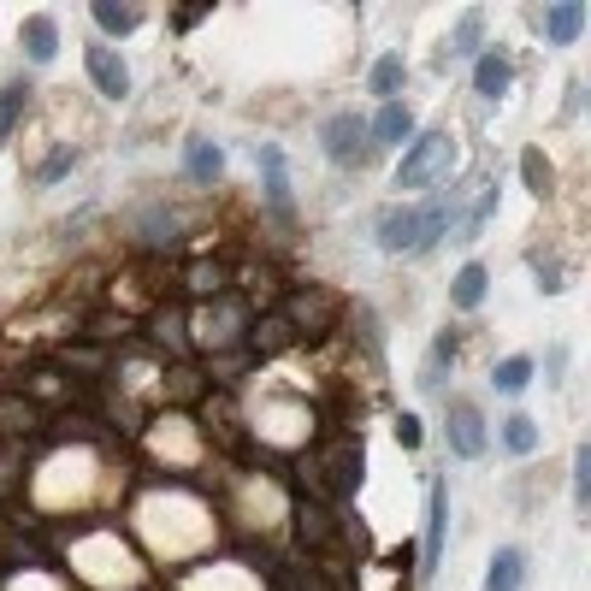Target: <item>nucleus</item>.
Wrapping results in <instances>:
<instances>
[{
  "label": "nucleus",
  "mask_w": 591,
  "mask_h": 591,
  "mask_svg": "<svg viewBox=\"0 0 591 591\" xmlns=\"http://www.w3.org/2000/svg\"><path fill=\"white\" fill-rule=\"evenodd\" d=\"M184 172H190V178H201V184H213V178L225 172V154H219V142L190 136V142H184Z\"/></svg>",
  "instance_id": "obj_16"
},
{
  "label": "nucleus",
  "mask_w": 591,
  "mask_h": 591,
  "mask_svg": "<svg viewBox=\"0 0 591 591\" xmlns=\"http://www.w3.org/2000/svg\"><path fill=\"white\" fill-rule=\"evenodd\" d=\"M485 591H526V550L521 544H503L485 562Z\"/></svg>",
  "instance_id": "obj_12"
},
{
  "label": "nucleus",
  "mask_w": 591,
  "mask_h": 591,
  "mask_svg": "<svg viewBox=\"0 0 591 591\" xmlns=\"http://www.w3.org/2000/svg\"><path fill=\"white\" fill-rule=\"evenodd\" d=\"M83 71H89V83H95L107 101H125V95H131V66H125V54H119V48L89 42V48H83Z\"/></svg>",
  "instance_id": "obj_5"
},
{
  "label": "nucleus",
  "mask_w": 591,
  "mask_h": 591,
  "mask_svg": "<svg viewBox=\"0 0 591 591\" xmlns=\"http://www.w3.org/2000/svg\"><path fill=\"white\" fill-rule=\"evenodd\" d=\"M532 272H538V290H544V296L562 290V261H556V255H532Z\"/></svg>",
  "instance_id": "obj_25"
},
{
  "label": "nucleus",
  "mask_w": 591,
  "mask_h": 591,
  "mask_svg": "<svg viewBox=\"0 0 591 591\" xmlns=\"http://www.w3.org/2000/svg\"><path fill=\"white\" fill-rule=\"evenodd\" d=\"M461 219V196L456 190H444V196H432L426 207H414V201H396L379 213V249L385 255H432L444 237H450V225Z\"/></svg>",
  "instance_id": "obj_1"
},
{
  "label": "nucleus",
  "mask_w": 591,
  "mask_h": 591,
  "mask_svg": "<svg viewBox=\"0 0 591 591\" xmlns=\"http://www.w3.org/2000/svg\"><path fill=\"white\" fill-rule=\"evenodd\" d=\"M444 444H450L456 461H479L491 450V432H485V414H479L473 396H450V408H444Z\"/></svg>",
  "instance_id": "obj_4"
},
{
  "label": "nucleus",
  "mask_w": 591,
  "mask_h": 591,
  "mask_svg": "<svg viewBox=\"0 0 591 591\" xmlns=\"http://www.w3.org/2000/svg\"><path fill=\"white\" fill-rule=\"evenodd\" d=\"M396 444H402V450H420V420H414V414L396 420Z\"/></svg>",
  "instance_id": "obj_27"
},
{
  "label": "nucleus",
  "mask_w": 591,
  "mask_h": 591,
  "mask_svg": "<svg viewBox=\"0 0 591 591\" xmlns=\"http://www.w3.org/2000/svg\"><path fill=\"white\" fill-rule=\"evenodd\" d=\"M450 367H456V337L438 331V337H432V355L420 361V379H414V385H420V391H444V373H450Z\"/></svg>",
  "instance_id": "obj_15"
},
{
  "label": "nucleus",
  "mask_w": 591,
  "mask_h": 591,
  "mask_svg": "<svg viewBox=\"0 0 591 591\" xmlns=\"http://www.w3.org/2000/svg\"><path fill=\"white\" fill-rule=\"evenodd\" d=\"M526 385H532V355H503V361L491 367V391L521 396Z\"/></svg>",
  "instance_id": "obj_19"
},
{
  "label": "nucleus",
  "mask_w": 591,
  "mask_h": 591,
  "mask_svg": "<svg viewBox=\"0 0 591 591\" xmlns=\"http://www.w3.org/2000/svg\"><path fill=\"white\" fill-rule=\"evenodd\" d=\"M402 83H408L402 54H379V60H373V71H367V89L379 95V107H385V101H396V89H402Z\"/></svg>",
  "instance_id": "obj_17"
},
{
  "label": "nucleus",
  "mask_w": 591,
  "mask_h": 591,
  "mask_svg": "<svg viewBox=\"0 0 591 591\" xmlns=\"http://www.w3.org/2000/svg\"><path fill=\"white\" fill-rule=\"evenodd\" d=\"M521 178H526V190L544 201L550 190H556V172H550V160H544V148H521Z\"/></svg>",
  "instance_id": "obj_21"
},
{
  "label": "nucleus",
  "mask_w": 591,
  "mask_h": 591,
  "mask_svg": "<svg viewBox=\"0 0 591 591\" xmlns=\"http://www.w3.org/2000/svg\"><path fill=\"white\" fill-rule=\"evenodd\" d=\"M71 160H77V154H71V142H66V148H54V154L36 166V184H60V178L71 172Z\"/></svg>",
  "instance_id": "obj_24"
},
{
  "label": "nucleus",
  "mask_w": 591,
  "mask_h": 591,
  "mask_svg": "<svg viewBox=\"0 0 591 591\" xmlns=\"http://www.w3.org/2000/svg\"><path fill=\"white\" fill-rule=\"evenodd\" d=\"M503 450L521 456V461L538 450V420H532V414H509V420H503Z\"/></svg>",
  "instance_id": "obj_20"
},
{
  "label": "nucleus",
  "mask_w": 591,
  "mask_h": 591,
  "mask_svg": "<svg viewBox=\"0 0 591 591\" xmlns=\"http://www.w3.org/2000/svg\"><path fill=\"white\" fill-rule=\"evenodd\" d=\"M485 290H491V272H485L479 261H467L456 278H450V308H456V314H473V308H485Z\"/></svg>",
  "instance_id": "obj_13"
},
{
  "label": "nucleus",
  "mask_w": 591,
  "mask_h": 591,
  "mask_svg": "<svg viewBox=\"0 0 591 591\" xmlns=\"http://www.w3.org/2000/svg\"><path fill=\"white\" fill-rule=\"evenodd\" d=\"M24 101H30V83H6V89H0V136L12 131V125H18Z\"/></svg>",
  "instance_id": "obj_22"
},
{
  "label": "nucleus",
  "mask_w": 591,
  "mask_h": 591,
  "mask_svg": "<svg viewBox=\"0 0 591 591\" xmlns=\"http://www.w3.org/2000/svg\"><path fill=\"white\" fill-rule=\"evenodd\" d=\"M479 54H485V12L467 6L450 24V60H479Z\"/></svg>",
  "instance_id": "obj_14"
},
{
  "label": "nucleus",
  "mask_w": 591,
  "mask_h": 591,
  "mask_svg": "<svg viewBox=\"0 0 591 591\" xmlns=\"http://www.w3.org/2000/svg\"><path fill=\"white\" fill-rule=\"evenodd\" d=\"M255 166H261V190L272 213H290V178H284V148L278 142H255Z\"/></svg>",
  "instance_id": "obj_11"
},
{
  "label": "nucleus",
  "mask_w": 591,
  "mask_h": 591,
  "mask_svg": "<svg viewBox=\"0 0 591 591\" xmlns=\"http://www.w3.org/2000/svg\"><path fill=\"white\" fill-rule=\"evenodd\" d=\"M473 89H479L485 101H503V95L515 89V60H509L503 48H485V54L473 60Z\"/></svg>",
  "instance_id": "obj_10"
},
{
  "label": "nucleus",
  "mask_w": 591,
  "mask_h": 591,
  "mask_svg": "<svg viewBox=\"0 0 591 591\" xmlns=\"http://www.w3.org/2000/svg\"><path fill=\"white\" fill-rule=\"evenodd\" d=\"M414 131H420L414 113H408L402 101H385V107L367 119V148H373V154H379V148H396V154H402V148L414 142Z\"/></svg>",
  "instance_id": "obj_7"
},
{
  "label": "nucleus",
  "mask_w": 591,
  "mask_h": 591,
  "mask_svg": "<svg viewBox=\"0 0 591 591\" xmlns=\"http://www.w3.org/2000/svg\"><path fill=\"white\" fill-rule=\"evenodd\" d=\"M444 532H450V485L432 479V491H426V544H420V574H426V580H432L438 562H444Z\"/></svg>",
  "instance_id": "obj_6"
},
{
  "label": "nucleus",
  "mask_w": 591,
  "mask_h": 591,
  "mask_svg": "<svg viewBox=\"0 0 591 591\" xmlns=\"http://www.w3.org/2000/svg\"><path fill=\"white\" fill-rule=\"evenodd\" d=\"M456 166V136L450 131H414V142L396 160V190H426L438 178H450Z\"/></svg>",
  "instance_id": "obj_2"
},
{
  "label": "nucleus",
  "mask_w": 591,
  "mask_h": 591,
  "mask_svg": "<svg viewBox=\"0 0 591 591\" xmlns=\"http://www.w3.org/2000/svg\"><path fill=\"white\" fill-rule=\"evenodd\" d=\"M574 509H580V515L591 509V444L574 450Z\"/></svg>",
  "instance_id": "obj_23"
},
{
  "label": "nucleus",
  "mask_w": 591,
  "mask_h": 591,
  "mask_svg": "<svg viewBox=\"0 0 591 591\" xmlns=\"http://www.w3.org/2000/svg\"><path fill=\"white\" fill-rule=\"evenodd\" d=\"M89 12H95L101 36H131V30H142V6H119V0H95Z\"/></svg>",
  "instance_id": "obj_18"
},
{
  "label": "nucleus",
  "mask_w": 591,
  "mask_h": 591,
  "mask_svg": "<svg viewBox=\"0 0 591 591\" xmlns=\"http://www.w3.org/2000/svg\"><path fill=\"white\" fill-rule=\"evenodd\" d=\"M562 373H568V343H550L544 349V385H562Z\"/></svg>",
  "instance_id": "obj_26"
},
{
  "label": "nucleus",
  "mask_w": 591,
  "mask_h": 591,
  "mask_svg": "<svg viewBox=\"0 0 591 591\" xmlns=\"http://www.w3.org/2000/svg\"><path fill=\"white\" fill-rule=\"evenodd\" d=\"M18 42H24V60L30 66H54V54H60V18L54 12H30L18 24Z\"/></svg>",
  "instance_id": "obj_9"
},
{
  "label": "nucleus",
  "mask_w": 591,
  "mask_h": 591,
  "mask_svg": "<svg viewBox=\"0 0 591 591\" xmlns=\"http://www.w3.org/2000/svg\"><path fill=\"white\" fill-rule=\"evenodd\" d=\"M538 30H544L550 48H574L580 30H586V0H556V6H544V12H538Z\"/></svg>",
  "instance_id": "obj_8"
},
{
  "label": "nucleus",
  "mask_w": 591,
  "mask_h": 591,
  "mask_svg": "<svg viewBox=\"0 0 591 591\" xmlns=\"http://www.w3.org/2000/svg\"><path fill=\"white\" fill-rule=\"evenodd\" d=\"M320 154H326L331 166H343V172H355V166H367V119L361 113H331L326 125H320Z\"/></svg>",
  "instance_id": "obj_3"
}]
</instances>
